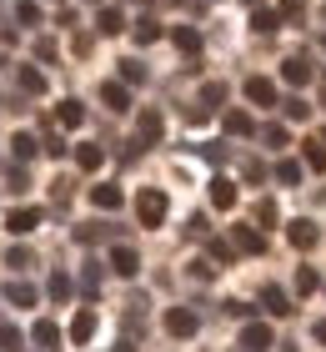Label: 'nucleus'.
Listing matches in <instances>:
<instances>
[{
  "label": "nucleus",
  "mask_w": 326,
  "mask_h": 352,
  "mask_svg": "<svg viewBox=\"0 0 326 352\" xmlns=\"http://www.w3.org/2000/svg\"><path fill=\"white\" fill-rule=\"evenodd\" d=\"M136 217H141V227H161V221H166V191H141Z\"/></svg>",
  "instance_id": "nucleus-1"
},
{
  "label": "nucleus",
  "mask_w": 326,
  "mask_h": 352,
  "mask_svg": "<svg viewBox=\"0 0 326 352\" xmlns=\"http://www.w3.org/2000/svg\"><path fill=\"white\" fill-rule=\"evenodd\" d=\"M286 236H291V247H296V252H312L316 247V221H291V227H286Z\"/></svg>",
  "instance_id": "nucleus-2"
},
{
  "label": "nucleus",
  "mask_w": 326,
  "mask_h": 352,
  "mask_svg": "<svg viewBox=\"0 0 326 352\" xmlns=\"http://www.w3.org/2000/svg\"><path fill=\"white\" fill-rule=\"evenodd\" d=\"M236 201H241L236 182H226V176H216V182H211V206H221V212H231Z\"/></svg>",
  "instance_id": "nucleus-3"
},
{
  "label": "nucleus",
  "mask_w": 326,
  "mask_h": 352,
  "mask_svg": "<svg viewBox=\"0 0 326 352\" xmlns=\"http://www.w3.org/2000/svg\"><path fill=\"white\" fill-rule=\"evenodd\" d=\"M5 227H10L15 236H25V232H36V227H40V212H36V206H15Z\"/></svg>",
  "instance_id": "nucleus-4"
},
{
  "label": "nucleus",
  "mask_w": 326,
  "mask_h": 352,
  "mask_svg": "<svg viewBox=\"0 0 326 352\" xmlns=\"http://www.w3.org/2000/svg\"><path fill=\"white\" fill-rule=\"evenodd\" d=\"M221 131H226V136H256V121L246 116V111H226V116H221Z\"/></svg>",
  "instance_id": "nucleus-5"
},
{
  "label": "nucleus",
  "mask_w": 326,
  "mask_h": 352,
  "mask_svg": "<svg viewBox=\"0 0 326 352\" xmlns=\"http://www.w3.org/2000/svg\"><path fill=\"white\" fill-rule=\"evenodd\" d=\"M91 206H95V212H116V206H121V186H110V182L91 186Z\"/></svg>",
  "instance_id": "nucleus-6"
},
{
  "label": "nucleus",
  "mask_w": 326,
  "mask_h": 352,
  "mask_svg": "<svg viewBox=\"0 0 326 352\" xmlns=\"http://www.w3.org/2000/svg\"><path fill=\"white\" fill-rule=\"evenodd\" d=\"M166 332H171V338H191V332H196V312H186V307L166 312Z\"/></svg>",
  "instance_id": "nucleus-7"
},
{
  "label": "nucleus",
  "mask_w": 326,
  "mask_h": 352,
  "mask_svg": "<svg viewBox=\"0 0 326 352\" xmlns=\"http://www.w3.org/2000/svg\"><path fill=\"white\" fill-rule=\"evenodd\" d=\"M110 267H116L121 277H136V272H141V257H136L130 247H110Z\"/></svg>",
  "instance_id": "nucleus-8"
},
{
  "label": "nucleus",
  "mask_w": 326,
  "mask_h": 352,
  "mask_svg": "<svg viewBox=\"0 0 326 352\" xmlns=\"http://www.w3.org/2000/svg\"><path fill=\"white\" fill-rule=\"evenodd\" d=\"M246 96H251L256 106H276V86L266 81V76H251V81H246Z\"/></svg>",
  "instance_id": "nucleus-9"
},
{
  "label": "nucleus",
  "mask_w": 326,
  "mask_h": 352,
  "mask_svg": "<svg viewBox=\"0 0 326 352\" xmlns=\"http://www.w3.org/2000/svg\"><path fill=\"white\" fill-rule=\"evenodd\" d=\"M91 332H95V312H91V307H80V312H75V322H71V342H91Z\"/></svg>",
  "instance_id": "nucleus-10"
},
{
  "label": "nucleus",
  "mask_w": 326,
  "mask_h": 352,
  "mask_svg": "<svg viewBox=\"0 0 326 352\" xmlns=\"http://www.w3.org/2000/svg\"><path fill=\"white\" fill-rule=\"evenodd\" d=\"M241 347H251V352L271 347V327H266V322H251L246 332H241Z\"/></svg>",
  "instance_id": "nucleus-11"
},
{
  "label": "nucleus",
  "mask_w": 326,
  "mask_h": 352,
  "mask_svg": "<svg viewBox=\"0 0 326 352\" xmlns=\"http://www.w3.org/2000/svg\"><path fill=\"white\" fill-rule=\"evenodd\" d=\"M281 76H286L291 86H306V81H312V66H306V56H291L286 66H281Z\"/></svg>",
  "instance_id": "nucleus-12"
},
{
  "label": "nucleus",
  "mask_w": 326,
  "mask_h": 352,
  "mask_svg": "<svg viewBox=\"0 0 326 352\" xmlns=\"http://www.w3.org/2000/svg\"><path fill=\"white\" fill-rule=\"evenodd\" d=\"M5 302H15V307H36V287H30V282H10Z\"/></svg>",
  "instance_id": "nucleus-13"
},
{
  "label": "nucleus",
  "mask_w": 326,
  "mask_h": 352,
  "mask_svg": "<svg viewBox=\"0 0 326 352\" xmlns=\"http://www.w3.org/2000/svg\"><path fill=\"white\" fill-rule=\"evenodd\" d=\"M231 242H236V252H261V247H266L256 227H236V232H231Z\"/></svg>",
  "instance_id": "nucleus-14"
},
{
  "label": "nucleus",
  "mask_w": 326,
  "mask_h": 352,
  "mask_svg": "<svg viewBox=\"0 0 326 352\" xmlns=\"http://www.w3.org/2000/svg\"><path fill=\"white\" fill-rule=\"evenodd\" d=\"M171 41H176V51H186V56L201 51V36H196L191 25H176V30H171Z\"/></svg>",
  "instance_id": "nucleus-15"
},
{
  "label": "nucleus",
  "mask_w": 326,
  "mask_h": 352,
  "mask_svg": "<svg viewBox=\"0 0 326 352\" xmlns=\"http://www.w3.org/2000/svg\"><path fill=\"white\" fill-rule=\"evenodd\" d=\"M95 30H101V36H121V30H126V15L121 10H101V21H95Z\"/></svg>",
  "instance_id": "nucleus-16"
},
{
  "label": "nucleus",
  "mask_w": 326,
  "mask_h": 352,
  "mask_svg": "<svg viewBox=\"0 0 326 352\" xmlns=\"http://www.w3.org/2000/svg\"><path fill=\"white\" fill-rule=\"evenodd\" d=\"M261 302H266V312H271V317H286V312H291V302H286L281 287H266V292H261Z\"/></svg>",
  "instance_id": "nucleus-17"
},
{
  "label": "nucleus",
  "mask_w": 326,
  "mask_h": 352,
  "mask_svg": "<svg viewBox=\"0 0 326 352\" xmlns=\"http://www.w3.org/2000/svg\"><path fill=\"white\" fill-rule=\"evenodd\" d=\"M15 81H21V91H30V96L45 91V76H40L36 66H21V71H15Z\"/></svg>",
  "instance_id": "nucleus-18"
},
{
  "label": "nucleus",
  "mask_w": 326,
  "mask_h": 352,
  "mask_svg": "<svg viewBox=\"0 0 326 352\" xmlns=\"http://www.w3.org/2000/svg\"><path fill=\"white\" fill-rule=\"evenodd\" d=\"M101 101H106L110 111H126V106H130V96H126V86L110 81V86H101Z\"/></svg>",
  "instance_id": "nucleus-19"
},
{
  "label": "nucleus",
  "mask_w": 326,
  "mask_h": 352,
  "mask_svg": "<svg viewBox=\"0 0 326 352\" xmlns=\"http://www.w3.org/2000/svg\"><path fill=\"white\" fill-rule=\"evenodd\" d=\"M101 162H106V151H101V146H80V151H75V166H80V171H95Z\"/></svg>",
  "instance_id": "nucleus-20"
},
{
  "label": "nucleus",
  "mask_w": 326,
  "mask_h": 352,
  "mask_svg": "<svg viewBox=\"0 0 326 352\" xmlns=\"http://www.w3.org/2000/svg\"><path fill=\"white\" fill-rule=\"evenodd\" d=\"M141 141H161V111H141Z\"/></svg>",
  "instance_id": "nucleus-21"
},
{
  "label": "nucleus",
  "mask_w": 326,
  "mask_h": 352,
  "mask_svg": "<svg viewBox=\"0 0 326 352\" xmlns=\"http://www.w3.org/2000/svg\"><path fill=\"white\" fill-rule=\"evenodd\" d=\"M86 121V106L80 101H60V126H80Z\"/></svg>",
  "instance_id": "nucleus-22"
},
{
  "label": "nucleus",
  "mask_w": 326,
  "mask_h": 352,
  "mask_svg": "<svg viewBox=\"0 0 326 352\" xmlns=\"http://www.w3.org/2000/svg\"><path fill=\"white\" fill-rule=\"evenodd\" d=\"M306 166L326 171V141H306Z\"/></svg>",
  "instance_id": "nucleus-23"
},
{
  "label": "nucleus",
  "mask_w": 326,
  "mask_h": 352,
  "mask_svg": "<svg viewBox=\"0 0 326 352\" xmlns=\"http://www.w3.org/2000/svg\"><path fill=\"white\" fill-rule=\"evenodd\" d=\"M30 338H36L40 347H56V342H60V327H56V322H36V332H30Z\"/></svg>",
  "instance_id": "nucleus-24"
},
{
  "label": "nucleus",
  "mask_w": 326,
  "mask_h": 352,
  "mask_svg": "<svg viewBox=\"0 0 326 352\" xmlns=\"http://www.w3.org/2000/svg\"><path fill=\"white\" fill-rule=\"evenodd\" d=\"M251 25L261 30V36H271V30L281 25V15H276V10H256V15H251Z\"/></svg>",
  "instance_id": "nucleus-25"
},
{
  "label": "nucleus",
  "mask_w": 326,
  "mask_h": 352,
  "mask_svg": "<svg viewBox=\"0 0 326 352\" xmlns=\"http://www.w3.org/2000/svg\"><path fill=\"white\" fill-rule=\"evenodd\" d=\"M276 182L296 186V182H301V162H281V166H276Z\"/></svg>",
  "instance_id": "nucleus-26"
},
{
  "label": "nucleus",
  "mask_w": 326,
  "mask_h": 352,
  "mask_svg": "<svg viewBox=\"0 0 326 352\" xmlns=\"http://www.w3.org/2000/svg\"><path fill=\"white\" fill-rule=\"evenodd\" d=\"M136 41H141V45L161 41V25H156V21H136Z\"/></svg>",
  "instance_id": "nucleus-27"
},
{
  "label": "nucleus",
  "mask_w": 326,
  "mask_h": 352,
  "mask_svg": "<svg viewBox=\"0 0 326 352\" xmlns=\"http://www.w3.org/2000/svg\"><path fill=\"white\" fill-rule=\"evenodd\" d=\"M296 292H301V297L316 292V272H312V267H296Z\"/></svg>",
  "instance_id": "nucleus-28"
},
{
  "label": "nucleus",
  "mask_w": 326,
  "mask_h": 352,
  "mask_svg": "<svg viewBox=\"0 0 326 352\" xmlns=\"http://www.w3.org/2000/svg\"><path fill=\"white\" fill-rule=\"evenodd\" d=\"M51 297H56V302L71 297V277H65V272H56V277H51Z\"/></svg>",
  "instance_id": "nucleus-29"
},
{
  "label": "nucleus",
  "mask_w": 326,
  "mask_h": 352,
  "mask_svg": "<svg viewBox=\"0 0 326 352\" xmlns=\"http://www.w3.org/2000/svg\"><path fill=\"white\" fill-rule=\"evenodd\" d=\"M10 146H15V156H21V162H30V156H36L40 146H36V141H30V136H15L10 141Z\"/></svg>",
  "instance_id": "nucleus-30"
},
{
  "label": "nucleus",
  "mask_w": 326,
  "mask_h": 352,
  "mask_svg": "<svg viewBox=\"0 0 326 352\" xmlns=\"http://www.w3.org/2000/svg\"><path fill=\"white\" fill-rule=\"evenodd\" d=\"M0 352H21V332L15 327H0Z\"/></svg>",
  "instance_id": "nucleus-31"
},
{
  "label": "nucleus",
  "mask_w": 326,
  "mask_h": 352,
  "mask_svg": "<svg viewBox=\"0 0 326 352\" xmlns=\"http://www.w3.org/2000/svg\"><path fill=\"white\" fill-rule=\"evenodd\" d=\"M15 21H25V25H36V21H40V6H30V0H21V10H15Z\"/></svg>",
  "instance_id": "nucleus-32"
},
{
  "label": "nucleus",
  "mask_w": 326,
  "mask_h": 352,
  "mask_svg": "<svg viewBox=\"0 0 326 352\" xmlns=\"http://www.w3.org/2000/svg\"><path fill=\"white\" fill-rule=\"evenodd\" d=\"M201 101H206V106H216V101H226V86H216V81H211V86L201 91Z\"/></svg>",
  "instance_id": "nucleus-33"
},
{
  "label": "nucleus",
  "mask_w": 326,
  "mask_h": 352,
  "mask_svg": "<svg viewBox=\"0 0 326 352\" xmlns=\"http://www.w3.org/2000/svg\"><path fill=\"white\" fill-rule=\"evenodd\" d=\"M256 221H266V227H271V221H276V201H256Z\"/></svg>",
  "instance_id": "nucleus-34"
},
{
  "label": "nucleus",
  "mask_w": 326,
  "mask_h": 352,
  "mask_svg": "<svg viewBox=\"0 0 326 352\" xmlns=\"http://www.w3.org/2000/svg\"><path fill=\"white\" fill-rule=\"evenodd\" d=\"M261 136H266L271 146H286V126H266V131H261Z\"/></svg>",
  "instance_id": "nucleus-35"
},
{
  "label": "nucleus",
  "mask_w": 326,
  "mask_h": 352,
  "mask_svg": "<svg viewBox=\"0 0 326 352\" xmlns=\"http://www.w3.org/2000/svg\"><path fill=\"white\" fill-rule=\"evenodd\" d=\"M306 111H312L306 101H286V116H291V121H306Z\"/></svg>",
  "instance_id": "nucleus-36"
},
{
  "label": "nucleus",
  "mask_w": 326,
  "mask_h": 352,
  "mask_svg": "<svg viewBox=\"0 0 326 352\" xmlns=\"http://www.w3.org/2000/svg\"><path fill=\"white\" fill-rule=\"evenodd\" d=\"M121 76H126V81H141V76H145V71L136 66V60H121Z\"/></svg>",
  "instance_id": "nucleus-37"
},
{
  "label": "nucleus",
  "mask_w": 326,
  "mask_h": 352,
  "mask_svg": "<svg viewBox=\"0 0 326 352\" xmlns=\"http://www.w3.org/2000/svg\"><path fill=\"white\" fill-rule=\"evenodd\" d=\"M211 257H216V262L226 267V262H231V247H226V242H211Z\"/></svg>",
  "instance_id": "nucleus-38"
},
{
  "label": "nucleus",
  "mask_w": 326,
  "mask_h": 352,
  "mask_svg": "<svg viewBox=\"0 0 326 352\" xmlns=\"http://www.w3.org/2000/svg\"><path fill=\"white\" fill-rule=\"evenodd\" d=\"M281 10L286 15H301V0H281Z\"/></svg>",
  "instance_id": "nucleus-39"
},
{
  "label": "nucleus",
  "mask_w": 326,
  "mask_h": 352,
  "mask_svg": "<svg viewBox=\"0 0 326 352\" xmlns=\"http://www.w3.org/2000/svg\"><path fill=\"white\" fill-rule=\"evenodd\" d=\"M316 342H326V322H316Z\"/></svg>",
  "instance_id": "nucleus-40"
},
{
  "label": "nucleus",
  "mask_w": 326,
  "mask_h": 352,
  "mask_svg": "<svg viewBox=\"0 0 326 352\" xmlns=\"http://www.w3.org/2000/svg\"><path fill=\"white\" fill-rule=\"evenodd\" d=\"M116 352H136V347H116Z\"/></svg>",
  "instance_id": "nucleus-41"
},
{
  "label": "nucleus",
  "mask_w": 326,
  "mask_h": 352,
  "mask_svg": "<svg viewBox=\"0 0 326 352\" xmlns=\"http://www.w3.org/2000/svg\"><path fill=\"white\" fill-rule=\"evenodd\" d=\"M251 6H261V0H251Z\"/></svg>",
  "instance_id": "nucleus-42"
},
{
  "label": "nucleus",
  "mask_w": 326,
  "mask_h": 352,
  "mask_svg": "<svg viewBox=\"0 0 326 352\" xmlns=\"http://www.w3.org/2000/svg\"><path fill=\"white\" fill-rule=\"evenodd\" d=\"M321 21H326V10H321Z\"/></svg>",
  "instance_id": "nucleus-43"
},
{
  "label": "nucleus",
  "mask_w": 326,
  "mask_h": 352,
  "mask_svg": "<svg viewBox=\"0 0 326 352\" xmlns=\"http://www.w3.org/2000/svg\"><path fill=\"white\" fill-rule=\"evenodd\" d=\"M321 141H326V131H321Z\"/></svg>",
  "instance_id": "nucleus-44"
}]
</instances>
